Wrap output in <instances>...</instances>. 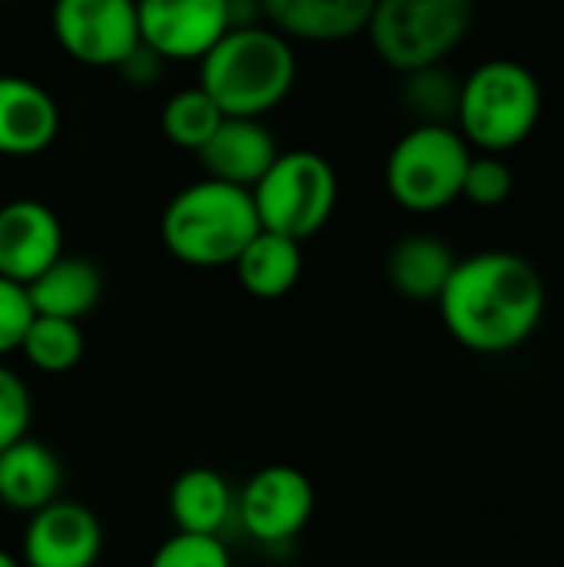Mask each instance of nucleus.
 Returning <instances> with one entry per match:
<instances>
[{
  "label": "nucleus",
  "instance_id": "1",
  "mask_svg": "<svg viewBox=\"0 0 564 567\" xmlns=\"http://www.w3.org/2000/svg\"><path fill=\"white\" fill-rule=\"evenodd\" d=\"M439 302L449 336L479 355L525 346L545 319L542 272L519 252L485 249L459 259Z\"/></svg>",
  "mask_w": 564,
  "mask_h": 567
},
{
  "label": "nucleus",
  "instance_id": "2",
  "mask_svg": "<svg viewBox=\"0 0 564 567\" xmlns=\"http://www.w3.org/2000/svg\"><path fill=\"white\" fill-rule=\"evenodd\" d=\"M296 53L289 37L273 27H233L199 60V86L216 100L223 116L273 113L296 86Z\"/></svg>",
  "mask_w": 564,
  "mask_h": 567
},
{
  "label": "nucleus",
  "instance_id": "3",
  "mask_svg": "<svg viewBox=\"0 0 564 567\" xmlns=\"http://www.w3.org/2000/svg\"><path fill=\"white\" fill-rule=\"evenodd\" d=\"M259 229L249 189L209 176L183 186L160 219L163 246L173 259L193 269L233 266Z\"/></svg>",
  "mask_w": 564,
  "mask_h": 567
},
{
  "label": "nucleus",
  "instance_id": "4",
  "mask_svg": "<svg viewBox=\"0 0 564 567\" xmlns=\"http://www.w3.org/2000/svg\"><path fill=\"white\" fill-rule=\"evenodd\" d=\"M542 120V83L519 60H485L459 83L455 123L469 146L509 153L522 146Z\"/></svg>",
  "mask_w": 564,
  "mask_h": 567
},
{
  "label": "nucleus",
  "instance_id": "5",
  "mask_svg": "<svg viewBox=\"0 0 564 567\" xmlns=\"http://www.w3.org/2000/svg\"><path fill=\"white\" fill-rule=\"evenodd\" d=\"M472 146L452 123H416L386 159V189L406 213L429 216L462 199Z\"/></svg>",
  "mask_w": 564,
  "mask_h": 567
},
{
  "label": "nucleus",
  "instance_id": "6",
  "mask_svg": "<svg viewBox=\"0 0 564 567\" xmlns=\"http://www.w3.org/2000/svg\"><path fill=\"white\" fill-rule=\"evenodd\" d=\"M472 20L475 0H376L366 33L386 66L412 73L445 63Z\"/></svg>",
  "mask_w": 564,
  "mask_h": 567
},
{
  "label": "nucleus",
  "instance_id": "7",
  "mask_svg": "<svg viewBox=\"0 0 564 567\" xmlns=\"http://www.w3.org/2000/svg\"><path fill=\"white\" fill-rule=\"evenodd\" d=\"M249 196L263 229L306 243L332 219L339 179L322 153L289 150L273 159Z\"/></svg>",
  "mask_w": 564,
  "mask_h": 567
},
{
  "label": "nucleus",
  "instance_id": "8",
  "mask_svg": "<svg viewBox=\"0 0 564 567\" xmlns=\"http://www.w3.org/2000/svg\"><path fill=\"white\" fill-rule=\"evenodd\" d=\"M50 27L63 53L83 66H116L140 43L136 0H53Z\"/></svg>",
  "mask_w": 564,
  "mask_h": 567
},
{
  "label": "nucleus",
  "instance_id": "9",
  "mask_svg": "<svg viewBox=\"0 0 564 567\" xmlns=\"http://www.w3.org/2000/svg\"><path fill=\"white\" fill-rule=\"evenodd\" d=\"M316 512L312 482L293 465L259 468L236 498L243 532L259 545H286L306 532Z\"/></svg>",
  "mask_w": 564,
  "mask_h": 567
},
{
  "label": "nucleus",
  "instance_id": "10",
  "mask_svg": "<svg viewBox=\"0 0 564 567\" xmlns=\"http://www.w3.org/2000/svg\"><path fill=\"white\" fill-rule=\"evenodd\" d=\"M140 43L166 63L203 60L229 30L226 0H136Z\"/></svg>",
  "mask_w": 564,
  "mask_h": 567
},
{
  "label": "nucleus",
  "instance_id": "11",
  "mask_svg": "<svg viewBox=\"0 0 564 567\" xmlns=\"http://www.w3.org/2000/svg\"><path fill=\"white\" fill-rule=\"evenodd\" d=\"M20 551L23 567H93L103 551V525L86 505L57 498L30 515Z\"/></svg>",
  "mask_w": 564,
  "mask_h": 567
},
{
  "label": "nucleus",
  "instance_id": "12",
  "mask_svg": "<svg viewBox=\"0 0 564 567\" xmlns=\"http://www.w3.org/2000/svg\"><path fill=\"white\" fill-rule=\"evenodd\" d=\"M63 256V226L40 199H10L0 206V276L20 286L33 282Z\"/></svg>",
  "mask_w": 564,
  "mask_h": 567
},
{
  "label": "nucleus",
  "instance_id": "13",
  "mask_svg": "<svg viewBox=\"0 0 564 567\" xmlns=\"http://www.w3.org/2000/svg\"><path fill=\"white\" fill-rule=\"evenodd\" d=\"M279 156L273 130L256 116H223L216 133L199 150V166L209 179L253 189Z\"/></svg>",
  "mask_w": 564,
  "mask_h": 567
},
{
  "label": "nucleus",
  "instance_id": "14",
  "mask_svg": "<svg viewBox=\"0 0 564 567\" xmlns=\"http://www.w3.org/2000/svg\"><path fill=\"white\" fill-rule=\"evenodd\" d=\"M60 133L57 100L33 80L0 73V156H37Z\"/></svg>",
  "mask_w": 564,
  "mask_h": 567
},
{
  "label": "nucleus",
  "instance_id": "15",
  "mask_svg": "<svg viewBox=\"0 0 564 567\" xmlns=\"http://www.w3.org/2000/svg\"><path fill=\"white\" fill-rule=\"evenodd\" d=\"M263 20L289 40L339 43L366 33L376 0H259Z\"/></svg>",
  "mask_w": 564,
  "mask_h": 567
},
{
  "label": "nucleus",
  "instance_id": "16",
  "mask_svg": "<svg viewBox=\"0 0 564 567\" xmlns=\"http://www.w3.org/2000/svg\"><path fill=\"white\" fill-rule=\"evenodd\" d=\"M63 488L60 458L30 435L0 452V505L33 515L57 502Z\"/></svg>",
  "mask_w": 564,
  "mask_h": 567
},
{
  "label": "nucleus",
  "instance_id": "17",
  "mask_svg": "<svg viewBox=\"0 0 564 567\" xmlns=\"http://www.w3.org/2000/svg\"><path fill=\"white\" fill-rule=\"evenodd\" d=\"M455 252L445 239L432 233L402 236L386 256L389 286L412 302H435L455 269Z\"/></svg>",
  "mask_w": 564,
  "mask_h": 567
},
{
  "label": "nucleus",
  "instance_id": "18",
  "mask_svg": "<svg viewBox=\"0 0 564 567\" xmlns=\"http://www.w3.org/2000/svg\"><path fill=\"white\" fill-rule=\"evenodd\" d=\"M27 296L37 316H57L80 322L103 296V276L96 262L83 256H60L50 262L33 282H27Z\"/></svg>",
  "mask_w": 564,
  "mask_h": 567
},
{
  "label": "nucleus",
  "instance_id": "19",
  "mask_svg": "<svg viewBox=\"0 0 564 567\" xmlns=\"http://www.w3.org/2000/svg\"><path fill=\"white\" fill-rule=\"evenodd\" d=\"M239 286L253 299H283L302 276V243L259 229L233 262Z\"/></svg>",
  "mask_w": 564,
  "mask_h": 567
},
{
  "label": "nucleus",
  "instance_id": "20",
  "mask_svg": "<svg viewBox=\"0 0 564 567\" xmlns=\"http://www.w3.org/2000/svg\"><path fill=\"white\" fill-rule=\"evenodd\" d=\"M236 512L229 482L213 468H186L170 488V518L176 532L219 535Z\"/></svg>",
  "mask_w": 564,
  "mask_h": 567
},
{
  "label": "nucleus",
  "instance_id": "21",
  "mask_svg": "<svg viewBox=\"0 0 564 567\" xmlns=\"http://www.w3.org/2000/svg\"><path fill=\"white\" fill-rule=\"evenodd\" d=\"M23 359L47 375H63L80 365L86 352V339L80 322L73 319H57V316H37L30 319L23 342H20Z\"/></svg>",
  "mask_w": 564,
  "mask_h": 567
},
{
  "label": "nucleus",
  "instance_id": "22",
  "mask_svg": "<svg viewBox=\"0 0 564 567\" xmlns=\"http://www.w3.org/2000/svg\"><path fill=\"white\" fill-rule=\"evenodd\" d=\"M219 123H223V110L203 86H186V90L173 93L160 113L163 136L173 146L193 150V153L203 150V143L216 133Z\"/></svg>",
  "mask_w": 564,
  "mask_h": 567
},
{
  "label": "nucleus",
  "instance_id": "23",
  "mask_svg": "<svg viewBox=\"0 0 564 567\" xmlns=\"http://www.w3.org/2000/svg\"><path fill=\"white\" fill-rule=\"evenodd\" d=\"M402 103L409 106L412 116H419V123H449L455 120V106H459V76L449 73L442 63L435 66H422L412 73H402Z\"/></svg>",
  "mask_w": 564,
  "mask_h": 567
},
{
  "label": "nucleus",
  "instance_id": "24",
  "mask_svg": "<svg viewBox=\"0 0 564 567\" xmlns=\"http://www.w3.org/2000/svg\"><path fill=\"white\" fill-rule=\"evenodd\" d=\"M515 189V173L499 153H482L469 159L465 179H462V199H469L479 209L502 206Z\"/></svg>",
  "mask_w": 564,
  "mask_h": 567
},
{
  "label": "nucleus",
  "instance_id": "25",
  "mask_svg": "<svg viewBox=\"0 0 564 567\" xmlns=\"http://www.w3.org/2000/svg\"><path fill=\"white\" fill-rule=\"evenodd\" d=\"M150 567H233V558L219 535L176 532L153 551Z\"/></svg>",
  "mask_w": 564,
  "mask_h": 567
},
{
  "label": "nucleus",
  "instance_id": "26",
  "mask_svg": "<svg viewBox=\"0 0 564 567\" xmlns=\"http://www.w3.org/2000/svg\"><path fill=\"white\" fill-rule=\"evenodd\" d=\"M33 399L27 382L0 362V452L30 435Z\"/></svg>",
  "mask_w": 564,
  "mask_h": 567
},
{
  "label": "nucleus",
  "instance_id": "27",
  "mask_svg": "<svg viewBox=\"0 0 564 567\" xmlns=\"http://www.w3.org/2000/svg\"><path fill=\"white\" fill-rule=\"evenodd\" d=\"M30 319H33V306H30L27 286L0 276V359L10 352H20Z\"/></svg>",
  "mask_w": 564,
  "mask_h": 567
},
{
  "label": "nucleus",
  "instance_id": "28",
  "mask_svg": "<svg viewBox=\"0 0 564 567\" xmlns=\"http://www.w3.org/2000/svg\"><path fill=\"white\" fill-rule=\"evenodd\" d=\"M163 66H166V60L156 56V53H153L150 47H143V43H136V50L126 53V56L116 63V70L123 73V80H126L130 86H153V83L160 80Z\"/></svg>",
  "mask_w": 564,
  "mask_h": 567
},
{
  "label": "nucleus",
  "instance_id": "29",
  "mask_svg": "<svg viewBox=\"0 0 564 567\" xmlns=\"http://www.w3.org/2000/svg\"><path fill=\"white\" fill-rule=\"evenodd\" d=\"M0 567H23V565H20V561H17L13 555H7V551L0 548Z\"/></svg>",
  "mask_w": 564,
  "mask_h": 567
}]
</instances>
